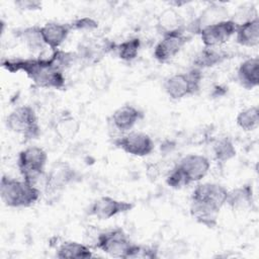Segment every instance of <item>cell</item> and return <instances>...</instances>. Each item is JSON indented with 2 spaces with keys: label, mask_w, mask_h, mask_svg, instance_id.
Wrapping results in <instances>:
<instances>
[{
  "label": "cell",
  "mask_w": 259,
  "mask_h": 259,
  "mask_svg": "<svg viewBox=\"0 0 259 259\" xmlns=\"http://www.w3.org/2000/svg\"><path fill=\"white\" fill-rule=\"evenodd\" d=\"M220 210L199 201L191 200L190 214L200 225L206 228H214L218 225V214Z\"/></svg>",
  "instance_id": "cell-18"
},
{
  "label": "cell",
  "mask_w": 259,
  "mask_h": 259,
  "mask_svg": "<svg viewBox=\"0 0 259 259\" xmlns=\"http://www.w3.org/2000/svg\"><path fill=\"white\" fill-rule=\"evenodd\" d=\"M80 123L70 113H64L55 123V132L62 140H71L79 132Z\"/></svg>",
  "instance_id": "cell-22"
},
{
  "label": "cell",
  "mask_w": 259,
  "mask_h": 259,
  "mask_svg": "<svg viewBox=\"0 0 259 259\" xmlns=\"http://www.w3.org/2000/svg\"><path fill=\"white\" fill-rule=\"evenodd\" d=\"M113 144L124 153L136 157L148 156L155 149L152 138L147 134L138 132H132L118 137L113 141Z\"/></svg>",
  "instance_id": "cell-8"
},
{
  "label": "cell",
  "mask_w": 259,
  "mask_h": 259,
  "mask_svg": "<svg viewBox=\"0 0 259 259\" xmlns=\"http://www.w3.org/2000/svg\"><path fill=\"white\" fill-rule=\"evenodd\" d=\"M229 190L218 183H200L191 194V200L206 203L219 210L227 203Z\"/></svg>",
  "instance_id": "cell-11"
},
{
  "label": "cell",
  "mask_w": 259,
  "mask_h": 259,
  "mask_svg": "<svg viewBox=\"0 0 259 259\" xmlns=\"http://www.w3.org/2000/svg\"><path fill=\"white\" fill-rule=\"evenodd\" d=\"M157 27L159 31L162 33V35L168 32H172V31L184 28L182 17L173 8L165 9L159 15Z\"/></svg>",
  "instance_id": "cell-21"
},
{
  "label": "cell",
  "mask_w": 259,
  "mask_h": 259,
  "mask_svg": "<svg viewBox=\"0 0 259 259\" xmlns=\"http://www.w3.org/2000/svg\"><path fill=\"white\" fill-rule=\"evenodd\" d=\"M238 23L234 19H224L207 24L198 31L204 48H215L226 44L236 32Z\"/></svg>",
  "instance_id": "cell-7"
},
{
  "label": "cell",
  "mask_w": 259,
  "mask_h": 259,
  "mask_svg": "<svg viewBox=\"0 0 259 259\" xmlns=\"http://www.w3.org/2000/svg\"><path fill=\"white\" fill-rule=\"evenodd\" d=\"M237 78L240 85L252 90L259 85V59L253 57L242 62L237 71Z\"/></svg>",
  "instance_id": "cell-16"
},
{
  "label": "cell",
  "mask_w": 259,
  "mask_h": 259,
  "mask_svg": "<svg viewBox=\"0 0 259 259\" xmlns=\"http://www.w3.org/2000/svg\"><path fill=\"white\" fill-rule=\"evenodd\" d=\"M212 152L214 159L221 163L232 160L237 154L236 148L229 137L218 139L212 145Z\"/></svg>",
  "instance_id": "cell-24"
},
{
  "label": "cell",
  "mask_w": 259,
  "mask_h": 259,
  "mask_svg": "<svg viewBox=\"0 0 259 259\" xmlns=\"http://www.w3.org/2000/svg\"><path fill=\"white\" fill-rule=\"evenodd\" d=\"M6 126L12 133L21 135L26 140L36 139L40 135L36 113L29 105L14 108L6 117Z\"/></svg>",
  "instance_id": "cell-5"
},
{
  "label": "cell",
  "mask_w": 259,
  "mask_h": 259,
  "mask_svg": "<svg viewBox=\"0 0 259 259\" xmlns=\"http://www.w3.org/2000/svg\"><path fill=\"white\" fill-rule=\"evenodd\" d=\"M133 243L120 228L101 232L97 235L95 247L109 256L116 258H127Z\"/></svg>",
  "instance_id": "cell-6"
},
{
  "label": "cell",
  "mask_w": 259,
  "mask_h": 259,
  "mask_svg": "<svg viewBox=\"0 0 259 259\" xmlns=\"http://www.w3.org/2000/svg\"><path fill=\"white\" fill-rule=\"evenodd\" d=\"M253 202L252 186L245 184L229 191L226 204L230 205L234 210H242L252 206Z\"/></svg>",
  "instance_id": "cell-20"
},
{
  "label": "cell",
  "mask_w": 259,
  "mask_h": 259,
  "mask_svg": "<svg viewBox=\"0 0 259 259\" xmlns=\"http://www.w3.org/2000/svg\"><path fill=\"white\" fill-rule=\"evenodd\" d=\"M237 125L245 132H251L258 127L259 109L257 106H251L241 110L236 117Z\"/></svg>",
  "instance_id": "cell-25"
},
{
  "label": "cell",
  "mask_w": 259,
  "mask_h": 259,
  "mask_svg": "<svg viewBox=\"0 0 259 259\" xmlns=\"http://www.w3.org/2000/svg\"><path fill=\"white\" fill-rule=\"evenodd\" d=\"M19 36L22 38V40L25 42L26 47L30 51H38L46 46L41 37L40 26L34 25L25 27L19 32Z\"/></svg>",
  "instance_id": "cell-27"
},
{
  "label": "cell",
  "mask_w": 259,
  "mask_h": 259,
  "mask_svg": "<svg viewBox=\"0 0 259 259\" xmlns=\"http://www.w3.org/2000/svg\"><path fill=\"white\" fill-rule=\"evenodd\" d=\"M47 161L48 154L40 147L32 146L20 151L17 158V166L22 179L35 185L45 174Z\"/></svg>",
  "instance_id": "cell-3"
},
{
  "label": "cell",
  "mask_w": 259,
  "mask_h": 259,
  "mask_svg": "<svg viewBox=\"0 0 259 259\" xmlns=\"http://www.w3.org/2000/svg\"><path fill=\"white\" fill-rule=\"evenodd\" d=\"M176 166L183 172L189 183H192L200 181L206 176L210 168V162L205 156L188 154L181 158Z\"/></svg>",
  "instance_id": "cell-12"
},
{
  "label": "cell",
  "mask_w": 259,
  "mask_h": 259,
  "mask_svg": "<svg viewBox=\"0 0 259 259\" xmlns=\"http://www.w3.org/2000/svg\"><path fill=\"white\" fill-rule=\"evenodd\" d=\"M166 183L168 186L174 189H181L182 187L190 184L189 181L187 180L186 176L183 174V172L175 166L170 172L168 173L166 177Z\"/></svg>",
  "instance_id": "cell-28"
},
{
  "label": "cell",
  "mask_w": 259,
  "mask_h": 259,
  "mask_svg": "<svg viewBox=\"0 0 259 259\" xmlns=\"http://www.w3.org/2000/svg\"><path fill=\"white\" fill-rule=\"evenodd\" d=\"M201 80V70L193 67L186 73L174 74L168 77L164 82V90L171 99L179 100L195 94L200 88Z\"/></svg>",
  "instance_id": "cell-4"
},
{
  "label": "cell",
  "mask_w": 259,
  "mask_h": 259,
  "mask_svg": "<svg viewBox=\"0 0 259 259\" xmlns=\"http://www.w3.org/2000/svg\"><path fill=\"white\" fill-rule=\"evenodd\" d=\"M226 58L221 52L215 51L213 48H204L202 49L194 58L193 64L195 68L203 69L213 67L220 63H222Z\"/></svg>",
  "instance_id": "cell-23"
},
{
  "label": "cell",
  "mask_w": 259,
  "mask_h": 259,
  "mask_svg": "<svg viewBox=\"0 0 259 259\" xmlns=\"http://www.w3.org/2000/svg\"><path fill=\"white\" fill-rule=\"evenodd\" d=\"M2 67L9 72H24L38 87L62 89L65 85L63 70L58 66L53 55L48 59L3 60Z\"/></svg>",
  "instance_id": "cell-1"
},
{
  "label": "cell",
  "mask_w": 259,
  "mask_h": 259,
  "mask_svg": "<svg viewBox=\"0 0 259 259\" xmlns=\"http://www.w3.org/2000/svg\"><path fill=\"white\" fill-rule=\"evenodd\" d=\"M184 28L162 35L161 40L154 48V58L160 63H167L172 60L188 41Z\"/></svg>",
  "instance_id": "cell-9"
},
{
  "label": "cell",
  "mask_w": 259,
  "mask_h": 259,
  "mask_svg": "<svg viewBox=\"0 0 259 259\" xmlns=\"http://www.w3.org/2000/svg\"><path fill=\"white\" fill-rule=\"evenodd\" d=\"M135 207L131 201L118 200L110 196H101L94 200L88 209V214L98 220H109L119 213L127 212Z\"/></svg>",
  "instance_id": "cell-10"
},
{
  "label": "cell",
  "mask_w": 259,
  "mask_h": 259,
  "mask_svg": "<svg viewBox=\"0 0 259 259\" xmlns=\"http://www.w3.org/2000/svg\"><path fill=\"white\" fill-rule=\"evenodd\" d=\"M0 196L8 207H29L39 199L40 191L36 185L23 179L18 180L3 175L0 182Z\"/></svg>",
  "instance_id": "cell-2"
},
{
  "label": "cell",
  "mask_w": 259,
  "mask_h": 259,
  "mask_svg": "<svg viewBox=\"0 0 259 259\" xmlns=\"http://www.w3.org/2000/svg\"><path fill=\"white\" fill-rule=\"evenodd\" d=\"M14 5L23 11H35L41 9V2L35 0H20L15 1Z\"/></svg>",
  "instance_id": "cell-30"
},
{
  "label": "cell",
  "mask_w": 259,
  "mask_h": 259,
  "mask_svg": "<svg viewBox=\"0 0 259 259\" xmlns=\"http://www.w3.org/2000/svg\"><path fill=\"white\" fill-rule=\"evenodd\" d=\"M144 117L143 111L133 105H122L118 107L111 115V120L115 128L120 132H126L135 126Z\"/></svg>",
  "instance_id": "cell-15"
},
{
  "label": "cell",
  "mask_w": 259,
  "mask_h": 259,
  "mask_svg": "<svg viewBox=\"0 0 259 259\" xmlns=\"http://www.w3.org/2000/svg\"><path fill=\"white\" fill-rule=\"evenodd\" d=\"M236 41L247 48H255L259 44V19L255 16L249 20L238 23L236 28Z\"/></svg>",
  "instance_id": "cell-17"
},
{
  "label": "cell",
  "mask_w": 259,
  "mask_h": 259,
  "mask_svg": "<svg viewBox=\"0 0 259 259\" xmlns=\"http://www.w3.org/2000/svg\"><path fill=\"white\" fill-rule=\"evenodd\" d=\"M78 174L74 168L68 163L58 162L50 170L46 178V186L48 190L59 191L75 182Z\"/></svg>",
  "instance_id": "cell-13"
},
{
  "label": "cell",
  "mask_w": 259,
  "mask_h": 259,
  "mask_svg": "<svg viewBox=\"0 0 259 259\" xmlns=\"http://www.w3.org/2000/svg\"><path fill=\"white\" fill-rule=\"evenodd\" d=\"M71 30H94L98 27V22L94 20L91 17H81L73 20L71 23H69Z\"/></svg>",
  "instance_id": "cell-29"
},
{
  "label": "cell",
  "mask_w": 259,
  "mask_h": 259,
  "mask_svg": "<svg viewBox=\"0 0 259 259\" xmlns=\"http://www.w3.org/2000/svg\"><path fill=\"white\" fill-rule=\"evenodd\" d=\"M140 48L141 39L139 37H132L118 45H115L113 50L116 52V55L120 60L131 62L138 57Z\"/></svg>",
  "instance_id": "cell-26"
},
{
  "label": "cell",
  "mask_w": 259,
  "mask_h": 259,
  "mask_svg": "<svg viewBox=\"0 0 259 259\" xmlns=\"http://www.w3.org/2000/svg\"><path fill=\"white\" fill-rule=\"evenodd\" d=\"M71 27L69 23L50 21L40 26V33L46 46L52 50H58L67 39Z\"/></svg>",
  "instance_id": "cell-14"
},
{
  "label": "cell",
  "mask_w": 259,
  "mask_h": 259,
  "mask_svg": "<svg viewBox=\"0 0 259 259\" xmlns=\"http://www.w3.org/2000/svg\"><path fill=\"white\" fill-rule=\"evenodd\" d=\"M56 256L60 259H88L92 257V252L88 246L82 243L65 241L58 246Z\"/></svg>",
  "instance_id": "cell-19"
}]
</instances>
